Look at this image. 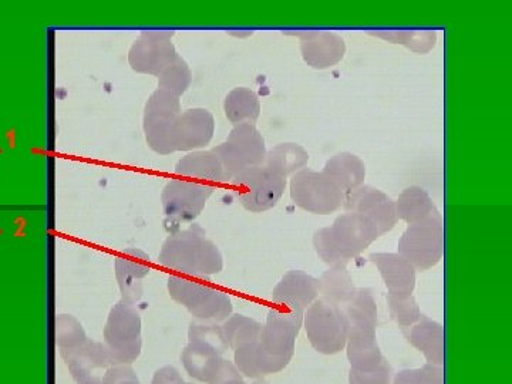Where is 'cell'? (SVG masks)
<instances>
[{
  "label": "cell",
  "mask_w": 512,
  "mask_h": 384,
  "mask_svg": "<svg viewBox=\"0 0 512 384\" xmlns=\"http://www.w3.org/2000/svg\"><path fill=\"white\" fill-rule=\"evenodd\" d=\"M158 262L174 275L194 279H207L224 269L220 248L198 224L170 234L161 247Z\"/></svg>",
  "instance_id": "6da1fadb"
},
{
  "label": "cell",
  "mask_w": 512,
  "mask_h": 384,
  "mask_svg": "<svg viewBox=\"0 0 512 384\" xmlns=\"http://www.w3.org/2000/svg\"><path fill=\"white\" fill-rule=\"evenodd\" d=\"M56 343L77 384H103L110 367L116 365L104 343L89 339L82 323L72 315L57 316Z\"/></svg>",
  "instance_id": "7a4b0ae2"
},
{
  "label": "cell",
  "mask_w": 512,
  "mask_h": 384,
  "mask_svg": "<svg viewBox=\"0 0 512 384\" xmlns=\"http://www.w3.org/2000/svg\"><path fill=\"white\" fill-rule=\"evenodd\" d=\"M349 319L346 350L350 369L370 372L384 359L377 343L376 329L379 325L377 303L370 289H357L353 301L345 308Z\"/></svg>",
  "instance_id": "3957f363"
},
{
  "label": "cell",
  "mask_w": 512,
  "mask_h": 384,
  "mask_svg": "<svg viewBox=\"0 0 512 384\" xmlns=\"http://www.w3.org/2000/svg\"><path fill=\"white\" fill-rule=\"evenodd\" d=\"M379 238L372 221L355 212L339 215L332 227L313 235V248L325 264L349 262L365 252Z\"/></svg>",
  "instance_id": "277c9868"
},
{
  "label": "cell",
  "mask_w": 512,
  "mask_h": 384,
  "mask_svg": "<svg viewBox=\"0 0 512 384\" xmlns=\"http://www.w3.org/2000/svg\"><path fill=\"white\" fill-rule=\"evenodd\" d=\"M167 289L175 302L184 306L201 322L224 323L232 315V301L227 292L204 279L170 274Z\"/></svg>",
  "instance_id": "5b68a950"
},
{
  "label": "cell",
  "mask_w": 512,
  "mask_h": 384,
  "mask_svg": "<svg viewBox=\"0 0 512 384\" xmlns=\"http://www.w3.org/2000/svg\"><path fill=\"white\" fill-rule=\"evenodd\" d=\"M181 100L174 94L157 89L144 106L143 131L147 146L160 156L177 153V128Z\"/></svg>",
  "instance_id": "8992f818"
},
{
  "label": "cell",
  "mask_w": 512,
  "mask_h": 384,
  "mask_svg": "<svg viewBox=\"0 0 512 384\" xmlns=\"http://www.w3.org/2000/svg\"><path fill=\"white\" fill-rule=\"evenodd\" d=\"M143 323L136 305L119 301L111 308L103 343L116 365H133L143 349Z\"/></svg>",
  "instance_id": "52a82bcc"
},
{
  "label": "cell",
  "mask_w": 512,
  "mask_h": 384,
  "mask_svg": "<svg viewBox=\"0 0 512 384\" xmlns=\"http://www.w3.org/2000/svg\"><path fill=\"white\" fill-rule=\"evenodd\" d=\"M303 328L316 352L336 355L346 349L349 319L345 309L316 299L303 315Z\"/></svg>",
  "instance_id": "ba28073f"
},
{
  "label": "cell",
  "mask_w": 512,
  "mask_h": 384,
  "mask_svg": "<svg viewBox=\"0 0 512 384\" xmlns=\"http://www.w3.org/2000/svg\"><path fill=\"white\" fill-rule=\"evenodd\" d=\"M397 254L416 271H429L439 264L444 256V218L440 211L409 225L400 238Z\"/></svg>",
  "instance_id": "9c48e42d"
},
{
  "label": "cell",
  "mask_w": 512,
  "mask_h": 384,
  "mask_svg": "<svg viewBox=\"0 0 512 384\" xmlns=\"http://www.w3.org/2000/svg\"><path fill=\"white\" fill-rule=\"evenodd\" d=\"M242 207L254 214L272 210L281 201L288 180L269 168L256 165L235 175L231 180Z\"/></svg>",
  "instance_id": "30bf717a"
},
{
  "label": "cell",
  "mask_w": 512,
  "mask_h": 384,
  "mask_svg": "<svg viewBox=\"0 0 512 384\" xmlns=\"http://www.w3.org/2000/svg\"><path fill=\"white\" fill-rule=\"evenodd\" d=\"M212 153L221 161L231 183L235 175L247 168L264 164L268 150L255 124H238L232 127L224 143L212 148Z\"/></svg>",
  "instance_id": "8fae6325"
},
{
  "label": "cell",
  "mask_w": 512,
  "mask_h": 384,
  "mask_svg": "<svg viewBox=\"0 0 512 384\" xmlns=\"http://www.w3.org/2000/svg\"><path fill=\"white\" fill-rule=\"evenodd\" d=\"M289 192L296 207L315 215L333 214L345 202V194L339 190L338 185L323 171L318 173L311 168H303L292 175Z\"/></svg>",
  "instance_id": "7c38bea8"
},
{
  "label": "cell",
  "mask_w": 512,
  "mask_h": 384,
  "mask_svg": "<svg viewBox=\"0 0 512 384\" xmlns=\"http://www.w3.org/2000/svg\"><path fill=\"white\" fill-rule=\"evenodd\" d=\"M303 315L305 312L293 309L272 308L256 340L261 352L279 365L288 366L295 355L296 338L303 328Z\"/></svg>",
  "instance_id": "4fadbf2b"
},
{
  "label": "cell",
  "mask_w": 512,
  "mask_h": 384,
  "mask_svg": "<svg viewBox=\"0 0 512 384\" xmlns=\"http://www.w3.org/2000/svg\"><path fill=\"white\" fill-rule=\"evenodd\" d=\"M215 187L185 178H173L161 192V204L168 222L174 225L194 222L204 211Z\"/></svg>",
  "instance_id": "5bb4252c"
},
{
  "label": "cell",
  "mask_w": 512,
  "mask_h": 384,
  "mask_svg": "<svg viewBox=\"0 0 512 384\" xmlns=\"http://www.w3.org/2000/svg\"><path fill=\"white\" fill-rule=\"evenodd\" d=\"M174 32L147 30L141 32L128 50V64L136 73L158 77L177 59Z\"/></svg>",
  "instance_id": "9a60e30c"
},
{
  "label": "cell",
  "mask_w": 512,
  "mask_h": 384,
  "mask_svg": "<svg viewBox=\"0 0 512 384\" xmlns=\"http://www.w3.org/2000/svg\"><path fill=\"white\" fill-rule=\"evenodd\" d=\"M181 362L185 372L201 383L224 384L228 380L242 379L237 366L224 359V353L201 340L188 339Z\"/></svg>",
  "instance_id": "2e32d148"
},
{
  "label": "cell",
  "mask_w": 512,
  "mask_h": 384,
  "mask_svg": "<svg viewBox=\"0 0 512 384\" xmlns=\"http://www.w3.org/2000/svg\"><path fill=\"white\" fill-rule=\"evenodd\" d=\"M343 208L346 212H355L372 221L379 238L392 231L397 224L396 202L386 194L370 185H362L346 195Z\"/></svg>",
  "instance_id": "e0dca14e"
},
{
  "label": "cell",
  "mask_w": 512,
  "mask_h": 384,
  "mask_svg": "<svg viewBox=\"0 0 512 384\" xmlns=\"http://www.w3.org/2000/svg\"><path fill=\"white\" fill-rule=\"evenodd\" d=\"M151 272L150 255L138 248L123 249L114 259V274L121 301L137 305L144 295V281Z\"/></svg>",
  "instance_id": "ac0fdd59"
},
{
  "label": "cell",
  "mask_w": 512,
  "mask_h": 384,
  "mask_svg": "<svg viewBox=\"0 0 512 384\" xmlns=\"http://www.w3.org/2000/svg\"><path fill=\"white\" fill-rule=\"evenodd\" d=\"M303 62L315 70H328L342 62L346 43L335 32H298Z\"/></svg>",
  "instance_id": "d6986e66"
},
{
  "label": "cell",
  "mask_w": 512,
  "mask_h": 384,
  "mask_svg": "<svg viewBox=\"0 0 512 384\" xmlns=\"http://www.w3.org/2000/svg\"><path fill=\"white\" fill-rule=\"evenodd\" d=\"M319 298L318 279L293 269L272 291V302L279 308L305 312Z\"/></svg>",
  "instance_id": "ffe728a7"
},
{
  "label": "cell",
  "mask_w": 512,
  "mask_h": 384,
  "mask_svg": "<svg viewBox=\"0 0 512 384\" xmlns=\"http://www.w3.org/2000/svg\"><path fill=\"white\" fill-rule=\"evenodd\" d=\"M215 134L214 114L210 110L188 109L183 111L177 128V153L204 150Z\"/></svg>",
  "instance_id": "44dd1931"
},
{
  "label": "cell",
  "mask_w": 512,
  "mask_h": 384,
  "mask_svg": "<svg viewBox=\"0 0 512 384\" xmlns=\"http://www.w3.org/2000/svg\"><path fill=\"white\" fill-rule=\"evenodd\" d=\"M175 174L185 180L197 181V183L220 185L229 183L227 173L222 167L221 161L212 153V150L191 151L185 154L175 164Z\"/></svg>",
  "instance_id": "7402d4cb"
},
{
  "label": "cell",
  "mask_w": 512,
  "mask_h": 384,
  "mask_svg": "<svg viewBox=\"0 0 512 384\" xmlns=\"http://www.w3.org/2000/svg\"><path fill=\"white\" fill-rule=\"evenodd\" d=\"M382 275L387 291L392 295H412L416 288L417 271L399 254L377 252L369 256Z\"/></svg>",
  "instance_id": "603a6c76"
},
{
  "label": "cell",
  "mask_w": 512,
  "mask_h": 384,
  "mask_svg": "<svg viewBox=\"0 0 512 384\" xmlns=\"http://www.w3.org/2000/svg\"><path fill=\"white\" fill-rule=\"evenodd\" d=\"M323 173L338 185L339 190L346 197L350 192L365 185L367 168L362 158L349 153V151H343L326 161Z\"/></svg>",
  "instance_id": "cb8c5ba5"
},
{
  "label": "cell",
  "mask_w": 512,
  "mask_h": 384,
  "mask_svg": "<svg viewBox=\"0 0 512 384\" xmlns=\"http://www.w3.org/2000/svg\"><path fill=\"white\" fill-rule=\"evenodd\" d=\"M409 340L414 348L423 353L429 365L444 366L446 363V332L441 323L421 318L413 326Z\"/></svg>",
  "instance_id": "d4e9b609"
},
{
  "label": "cell",
  "mask_w": 512,
  "mask_h": 384,
  "mask_svg": "<svg viewBox=\"0 0 512 384\" xmlns=\"http://www.w3.org/2000/svg\"><path fill=\"white\" fill-rule=\"evenodd\" d=\"M348 262H338L330 265L328 271L323 272L318 279L320 299L332 305L348 306L356 296V286L352 275L348 271Z\"/></svg>",
  "instance_id": "484cf974"
},
{
  "label": "cell",
  "mask_w": 512,
  "mask_h": 384,
  "mask_svg": "<svg viewBox=\"0 0 512 384\" xmlns=\"http://www.w3.org/2000/svg\"><path fill=\"white\" fill-rule=\"evenodd\" d=\"M234 365L237 366L242 377L248 379H264L265 376L282 372L284 366L275 360L269 359L259 349L258 342L247 343L234 350Z\"/></svg>",
  "instance_id": "4316f807"
},
{
  "label": "cell",
  "mask_w": 512,
  "mask_h": 384,
  "mask_svg": "<svg viewBox=\"0 0 512 384\" xmlns=\"http://www.w3.org/2000/svg\"><path fill=\"white\" fill-rule=\"evenodd\" d=\"M394 202H396L397 220L404 221L407 225L426 220L439 211L431 200L429 192L419 185L407 187Z\"/></svg>",
  "instance_id": "83f0119b"
},
{
  "label": "cell",
  "mask_w": 512,
  "mask_h": 384,
  "mask_svg": "<svg viewBox=\"0 0 512 384\" xmlns=\"http://www.w3.org/2000/svg\"><path fill=\"white\" fill-rule=\"evenodd\" d=\"M225 117L229 123L255 124L261 116L262 106L258 94L248 87H237L224 100Z\"/></svg>",
  "instance_id": "f1b7e54d"
},
{
  "label": "cell",
  "mask_w": 512,
  "mask_h": 384,
  "mask_svg": "<svg viewBox=\"0 0 512 384\" xmlns=\"http://www.w3.org/2000/svg\"><path fill=\"white\" fill-rule=\"evenodd\" d=\"M309 153L296 143H282L271 148L266 153L265 165L281 174L288 180L289 177L308 167Z\"/></svg>",
  "instance_id": "f546056e"
},
{
  "label": "cell",
  "mask_w": 512,
  "mask_h": 384,
  "mask_svg": "<svg viewBox=\"0 0 512 384\" xmlns=\"http://www.w3.org/2000/svg\"><path fill=\"white\" fill-rule=\"evenodd\" d=\"M370 35L392 42L394 45H402L417 55L429 53L437 45V32L434 30H390V32H370Z\"/></svg>",
  "instance_id": "4dcf8cb0"
},
{
  "label": "cell",
  "mask_w": 512,
  "mask_h": 384,
  "mask_svg": "<svg viewBox=\"0 0 512 384\" xmlns=\"http://www.w3.org/2000/svg\"><path fill=\"white\" fill-rule=\"evenodd\" d=\"M222 332L227 340L228 348L238 349L239 346L256 342L261 335L262 325L244 315H231L222 323Z\"/></svg>",
  "instance_id": "1f68e13d"
},
{
  "label": "cell",
  "mask_w": 512,
  "mask_h": 384,
  "mask_svg": "<svg viewBox=\"0 0 512 384\" xmlns=\"http://www.w3.org/2000/svg\"><path fill=\"white\" fill-rule=\"evenodd\" d=\"M157 79L158 89L174 94L181 99V96L190 89L192 70L183 57L178 56Z\"/></svg>",
  "instance_id": "d6a6232c"
},
{
  "label": "cell",
  "mask_w": 512,
  "mask_h": 384,
  "mask_svg": "<svg viewBox=\"0 0 512 384\" xmlns=\"http://www.w3.org/2000/svg\"><path fill=\"white\" fill-rule=\"evenodd\" d=\"M387 305H389L390 318L402 328H410L423 318L419 303L413 295L387 293Z\"/></svg>",
  "instance_id": "836d02e7"
},
{
  "label": "cell",
  "mask_w": 512,
  "mask_h": 384,
  "mask_svg": "<svg viewBox=\"0 0 512 384\" xmlns=\"http://www.w3.org/2000/svg\"><path fill=\"white\" fill-rule=\"evenodd\" d=\"M446 375L444 367L424 365L420 369H406L397 373L393 384H444Z\"/></svg>",
  "instance_id": "e575fe53"
},
{
  "label": "cell",
  "mask_w": 512,
  "mask_h": 384,
  "mask_svg": "<svg viewBox=\"0 0 512 384\" xmlns=\"http://www.w3.org/2000/svg\"><path fill=\"white\" fill-rule=\"evenodd\" d=\"M390 377H392V367L387 359H383L382 363L370 372H357L350 369L349 384H390Z\"/></svg>",
  "instance_id": "d590c367"
},
{
  "label": "cell",
  "mask_w": 512,
  "mask_h": 384,
  "mask_svg": "<svg viewBox=\"0 0 512 384\" xmlns=\"http://www.w3.org/2000/svg\"><path fill=\"white\" fill-rule=\"evenodd\" d=\"M103 384H140V380L133 367L128 365H114L110 367Z\"/></svg>",
  "instance_id": "8d00e7d4"
},
{
  "label": "cell",
  "mask_w": 512,
  "mask_h": 384,
  "mask_svg": "<svg viewBox=\"0 0 512 384\" xmlns=\"http://www.w3.org/2000/svg\"><path fill=\"white\" fill-rule=\"evenodd\" d=\"M151 384H192L185 383L181 373L174 366H164L154 373Z\"/></svg>",
  "instance_id": "74e56055"
},
{
  "label": "cell",
  "mask_w": 512,
  "mask_h": 384,
  "mask_svg": "<svg viewBox=\"0 0 512 384\" xmlns=\"http://www.w3.org/2000/svg\"><path fill=\"white\" fill-rule=\"evenodd\" d=\"M224 384H248V383H245L244 380H242V379H232V380H228V382H225ZM251 384H269V383H266L265 380L258 379V380H255V382L251 383Z\"/></svg>",
  "instance_id": "f35d334b"
}]
</instances>
